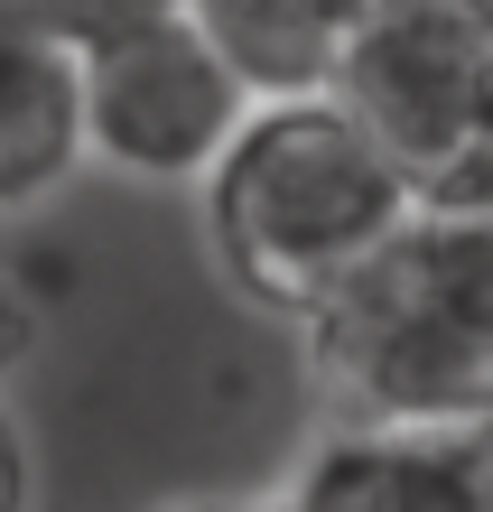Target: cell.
Returning <instances> with one entry per match:
<instances>
[{
  "label": "cell",
  "instance_id": "5b68a950",
  "mask_svg": "<svg viewBox=\"0 0 493 512\" xmlns=\"http://www.w3.org/2000/svg\"><path fill=\"white\" fill-rule=\"evenodd\" d=\"M270 512H493V419H447V429L345 419L298 457Z\"/></svg>",
  "mask_w": 493,
  "mask_h": 512
},
{
  "label": "cell",
  "instance_id": "ba28073f",
  "mask_svg": "<svg viewBox=\"0 0 493 512\" xmlns=\"http://www.w3.org/2000/svg\"><path fill=\"white\" fill-rule=\"evenodd\" d=\"M10 10L38 19L66 56H94V47L131 38V28H149V19H177L187 0H10Z\"/></svg>",
  "mask_w": 493,
  "mask_h": 512
},
{
  "label": "cell",
  "instance_id": "8fae6325",
  "mask_svg": "<svg viewBox=\"0 0 493 512\" xmlns=\"http://www.w3.org/2000/svg\"><path fill=\"white\" fill-rule=\"evenodd\" d=\"M177 512H270V503H177Z\"/></svg>",
  "mask_w": 493,
  "mask_h": 512
},
{
  "label": "cell",
  "instance_id": "30bf717a",
  "mask_svg": "<svg viewBox=\"0 0 493 512\" xmlns=\"http://www.w3.org/2000/svg\"><path fill=\"white\" fill-rule=\"evenodd\" d=\"M19 345H28V289H19V270L0 261V373L19 364Z\"/></svg>",
  "mask_w": 493,
  "mask_h": 512
},
{
  "label": "cell",
  "instance_id": "277c9868",
  "mask_svg": "<svg viewBox=\"0 0 493 512\" xmlns=\"http://www.w3.org/2000/svg\"><path fill=\"white\" fill-rule=\"evenodd\" d=\"M75 75H84V159L140 177V187H196L252 112L224 56L187 28V10L75 56Z\"/></svg>",
  "mask_w": 493,
  "mask_h": 512
},
{
  "label": "cell",
  "instance_id": "52a82bcc",
  "mask_svg": "<svg viewBox=\"0 0 493 512\" xmlns=\"http://www.w3.org/2000/svg\"><path fill=\"white\" fill-rule=\"evenodd\" d=\"M354 19H363V0H187V28L224 56V75L252 103L335 94Z\"/></svg>",
  "mask_w": 493,
  "mask_h": 512
},
{
  "label": "cell",
  "instance_id": "8992f818",
  "mask_svg": "<svg viewBox=\"0 0 493 512\" xmlns=\"http://www.w3.org/2000/svg\"><path fill=\"white\" fill-rule=\"evenodd\" d=\"M84 168V75L75 56L0 0V215L47 205Z\"/></svg>",
  "mask_w": 493,
  "mask_h": 512
},
{
  "label": "cell",
  "instance_id": "9c48e42d",
  "mask_svg": "<svg viewBox=\"0 0 493 512\" xmlns=\"http://www.w3.org/2000/svg\"><path fill=\"white\" fill-rule=\"evenodd\" d=\"M28 503H38V447H28L19 410L0 401V512H28Z\"/></svg>",
  "mask_w": 493,
  "mask_h": 512
},
{
  "label": "cell",
  "instance_id": "3957f363",
  "mask_svg": "<svg viewBox=\"0 0 493 512\" xmlns=\"http://www.w3.org/2000/svg\"><path fill=\"white\" fill-rule=\"evenodd\" d=\"M335 103L428 215H493V0H363Z\"/></svg>",
  "mask_w": 493,
  "mask_h": 512
},
{
  "label": "cell",
  "instance_id": "6da1fadb",
  "mask_svg": "<svg viewBox=\"0 0 493 512\" xmlns=\"http://www.w3.org/2000/svg\"><path fill=\"white\" fill-rule=\"evenodd\" d=\"M400 215H410V177L335 94L252 103L224 159L196 177V233L214 280L280 326L317 317Z\"/></svg>",
  "mask_w": 493,
  "mask_h": 512
},
{
  "label": "cell",
  "instance_id": "7a4b0ae2",
  "mask_svg": "<svg viewBox=\"0 0 493 512\" xmlns=\"http://www.w3.org/2000/svg\"><path fill=\"white\" fill-rule=\"evenodd\" d=\"M307 373L345 419L447 429L493 419V215L410 205L317 317H298Z\"/></svg>",
  "mask_w": 493,
  "mask_h": 512
}]
</instances>
